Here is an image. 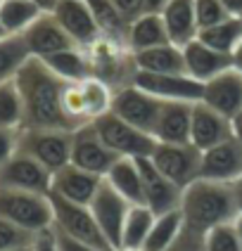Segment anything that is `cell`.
I'll return each mask as SVG.
<instances>
[{
	"instance_id": "8d00e7d4",
	"label": "cell",
	"mask_w": 242,
	"mask_h": 251,
	"mask_svg": "<svg viewBox=\"0 0 242 251\" xmlns=\"http://www.w3.org/2000/svg\"><path fill=\"white\" fill-rule=\"evenodd\" d=\"M33 239H36V235H31L24 227H19V225L0 218V251L28 249V247L33 244Z\"/></svg>"
},
{
	"instance_id": "ffe728a7",
	"label": "cell",
	"mask_w": 242,
	"mask_h": 251,
	"mask_svg": "<svg viewBox=\"0 0 242 251\" xmlns=\"http://www.w3.org/2000/svg\"><path fill=\"white\" fill-rule=\"evenodd\" d=\"M102 182H105V178L74 166V164H67L64 168H59L57 173H53L50 195H57L62 199H67V201H74V204L90 206V201H93V197L98 195Z\"/></svg>"
},
{
	"instance_id": "e575fe53",
	"label": "cell",
	"mask_w": 242,
	"mask_h": 251,
	"mask_svg": "<svg viewBox=\"0 0 242 251\" xmlns=\"http://www.w3.org/2000/svg\"><path fill=\"white\" fill-rule=\"evenodd\" d=\"M31 59L24 36H7L0 41V81H10Z\"/></svg>"
},
{
	"instance_id": "603a6c76",
	"label": "cell",
	"mask_w": 242,
	"mask_h": 251,
	"mask_svg": "<svg viewBox=\"0 0 242 251\" xmlns=\"http://www.w3.org/2000/svg\"><path fill=\"white\" fill-rule=\"evenodd\" d=\"M190 121H192V104L164 102L155 126V140L166 142V145H188L190 142Z\"/></svg>"
},
{
	"instance_id": "f546056e",
	"label": "cell",
	"mask_w": 242,
	"mask_h": 251,
	"mask_svg": "<svg viewBox=\"0 0 242 251\" xmlns=\"http://www.w3.org/2000/svg\"><path fill=\"white\" fill-rule=\"evenodd\" d=\"M43 12L36 0H0V22L7 36H22Z\"/></svg>"
},
{
	"instance_id": "83f0119b",
	"label": "cell",
	"mask_w": 242,
	"mask_h": 251,
	"mask_svg": "<svg viewBox=\"0 0 242 251\" xmlns=\"http://www.w3.org/2000/svg\"><path fill=\"white\" fill-rule=\"evenodd\" d=\"M155 213L145 204H133L124 223V232H121V244L119 251H142L145 242L150 237V230L155 225Z\"/></svg>"
},
{
	"instance_id": "4fadbf2b",
	"label": "cell",
	"mask_w": 242,
	"mask_h": 251,
	"mask_svg": "<svg viewBox=\"0 0 242 251\" xmlns=\"http://www.w3.org/2000/svg\"><path fill=\"white\" fill-rule=\"evenodd\" d=\"M131 206L133 204L126 201L107 180L100 185L98 195L93 197V201H90V211H93L102 235L107 237V242L112 244L114 251H119L124 223H126V216H128V211H131Z\"/></svg>"
},
{
	"instance_id": "7dc6e473",
	"label": "cell",
	"mask_w": 242,
	"mask_h": 251,
	"mask_svg": "<svg viewBox=\"0 0 242 251\" xmlns=\"http://www.w3.org/2000/svg\"><path fill=\"white\" fill-rule=\"evenodd\" d=\"M233 135L238 140H242V109L233 116Z\"/></svg>"
},
{
	"instance_id": "681fc988",
	"label": "cell",
	"mask_w": 242,
	"mask_h": 251,
	"mask_svg": "<svg viewBox=\"0 0 242 251\" xmlns=\"http://www.w3.org/2000/svg\"><path fill=\"white\" fill-rule=\"evenodd\" d=\"M36 2L41 5L43 10H48V12H50V10L55 7V5H57V2H59V0H36Z\"/></svg>"
},
{
	"instance_id": "d590c367",
	"label": "cell",
	"mask_w": 242,
	"mask_h": 251,
	"mask_svg": "<svg viewBox=\"0 0 242 251\" xmlns=\"http://www.w3.org/2000/svg\"><path fill=\"white\" fill-rule=\"evenodd\" d=\"M204 251H242L235 221L207 230L204 232Z\"/></svg>"
},
{
	"instance_id": "f5cc1de1",
	"label": "cell",
	"mask_w": 242,
	"mask_h": 251,
	"mask_svg": "<svg viewBox=\"0 0 242 251\" xmlns=\"http://www.w3.org/2000/svg\"><path fill=\"white\" fill-rule=\"evenodd\" d=\"M28 249H31V247H28ZM28 249H19V251H28Z\"/></svg>"
},
{
	"instance_id": "44dd1931",
	"label": "cell",
	"mask_w": 242,
	"mask_h": 251,
	"mask_svg": "<svg viewBox=\"0 0 242 251\" xmlns=\"http://www.w3.org/2000/svg\"><path fill=\"white\" fill-rule=\"evenodd\" d=\"M202 102L233 121V116L242 109V71L230 67L216 78L207 81Z\"/></svg>"
},
{
	"instance_id": "db71d44e",
	"label": "cell",
	"mask_w": 242,
	"mask_h": 251,
	"mask_svg": "<svg viewBox=\"0 0 242 251\" xmlns=\"http://www.w3.org/2000/svg\"><path fill=\"white\" fill-rule=\"evenodd\" d=\"M240 22H242V14H240Z\"/></svg>"
},
{
	"instance_id": "f6af8a7d",
	"label": "cell",
	"mask_w": 242,
	"mask_h": 251,
	"mask_svg": "<svg viewBox=\"0 0 242 251\" xmlns=\"http://www.w3.org/2000/svg\"><path fill=\"white\" fill-rule=\"evenodd\" d=\"M169 2H171V0H145L147 12H152V14H161V12H164V7H166Z\"/></svg>"
},
{
	"instance_id": "f1b7e54d",
	"label": "cell",
	"mask_w": 242,
	"mask_h": 251,
	"mask_svg": "<svg viewBox=\"0 0 242 251\" xmlns=\"http://www.w3.org/2000/svg\"><path fill=\"white\" fill-rule=\"evenodd\" d=\"M43 62H45L48 69L53 71L55 76H59L64 83H76V81L90 78V62H88L85 50L79 48V45L45 57Z\"/></svg>"
},
{
	"instance_id": "bcb514c9",
	"label": "cell",
	"mask_w": 242,
	"mask_h": 251,
	"mask_svg": "<svg viewBox=\"0 0 242 251\" xmlns=\"http://www.w3.org/2000/svg\"><path fill=\"white\" fill-rule=\"evenodd\" d=\"M226 5V10L230 17H240L242 14V0H221Z\"/></svg>"
},
{
	"instance_id": "4dcf8cb0",
	"label": "cell",
	"mask_w": 242,
	"mask_h": 251,
	"mask_svg": "<svg viewBox=\"0 0 242 251\" xmlns=\"http://www.w3.org/2000/svg\"><path fill=\"white\" fill-rule=\"evenodd\" d=\"M197 41H202L204 45H209L214 50L223 52V55H230L235 52V48L240 45L242 41V22L240 17H228L226 22L221 24H214L209 28H202L197 33Z\"/></svg>"
},
{
	"instance_id": "2e32d148",
	"label": "cell",
	"mask_w": 242,
	"mask_h": 251,
	"mask_svg": "<svg viewBox=\"0 0 242 251\" xmlns=\"http://www.w3.org/2000/svg\"><path fill=\"white\" fill-rule=\"evenodd\" d=\"M199 178L214 182H228V185L242 178V140L233 135L226 142L202 152Z\"/></svg>"
},
{
	"instance_id": "d4e9b609",
	"label": "cell",
	"mask_w": 242,
	"mask_h": 251,
	"mask_svg": "<svg viewBox=\"0 0 242 251\" xmlns=\"http://www.w3.org/2000/svg\"><path fill=\"white\" fill-rule=\"evenodd\" d=\"M135 57V67L138 71H147V74H173V76H188L185 69V55L183 48L166 43L152 50H142V52H133Z\"/></svg>"
},
{
	"instance_id": "6da1fadb",
	"label": "cell",
	"mask_w": 242,
	"mask_h": 251,
	"mask_svg": "<svg viewBox=\"0 0 242 251\" xmlns=\"http://www.w3.org/2000/svg\"><path fill=\"white\" fill-rule=\"evenodd\" d=\"M24 102V128L33 130H74L62 109L64 81L48 69V64L31 57L14 76Z\"/></svg>"
},
{
	"instance_id": "5b68a950",
	"label": "cell",
	"mask_w": 242,
	"mask_h": 251,
	"mask_svg": "<svg viewBox=\"0 0 242 251\" xmlns=\"http://www.w3.org/2000/svg\"><path fill=\"white\" fill-rule=\"evenodd\" d=\"M0 218L24 227L31 235L48 232L53 230V223H55L50 195L0 187Z\"/></svg>"
},
{
	"instance_id": "ac0fdd59",
	"label": "cell",
	"mask_w": 242,
	"mask_h": 251,
	"mask_svg": "<svg viewBox=\"0 0 242 251\" xmlns=\"http://www.w3.org/2000/svg\"><path fill=\"white\" fill-rule=\"evenodd\" d=\"M50 12L79 48H88L102 36L85 0H59Z\"/></svg>"
},
{
	"instance_id": "30bf717a",
	"label": "cell",
	"mask_w": 242,
	"mask_h": 251,
	"mask_svg": "<svg viewBox=\"0 0 242 251\" xmlns=\"http://www.w3.org/2000/svg\"><path fill=\"white\" fill-rule=\"evenodd\" d=\"M161 107H164L161 100H157L155 95L140 90L135 83L116 90L112 102V112L119 119H124L131 126H135L138 130L150 133L152 138H155V126L159 114H161Z\"/></svg>"
},
{
	"instance_id": "7402d4cb",
	"label": "cell",
	"mask_w": 242,
	"mask_h": 251,
	"mask_svg": "<svg viewBox=\"0 0 242 251\" xmlns=\"http://www.w3.org/2000/svg\"><path fill=\"white\" fill-rule=\"evenodd\" d=\"M183 55H185L188 76H192L199 83H207V81H212L218 74H223L226 69L233 67V57L223 55V52L214 50L209 45H204V43L197 41V38L185 45Z\"/></svg>"
},
{
	"instance_id": "d6986e66",
	"label": "cell",
	"mask_w": 242,
	"mask_h": 251,
	"mask_svg": "<svg viewBox=\"0 0 242 251\" xmlns=\"http://www.w3.org/2000/svg\"><path fill=\"white\" fill-rule=\"evenodd\" d=\"M228 138H233V121L212 107H207L204 102H195L192 121H190V142L197 150L207 152L216 145L226 142Z\"/></svg>"
},
{
	"instance_id": "3957f363",
	"label": "cell",
	"mask_w": 242,
	"mask_h": 251,
	"mask_svg": "<svg viewBox=\"0 0 242 251\" xmlns=\"http://www.w3.org/2000/svg\"><path fill=\"white\" fill-rule=\"evenodd\" d=\"M83 50L90 62V78L107 83L114 93L126 85H133L138 67H135V57L126 43L100 36L93 45H88Z\"/></svg>"
},
{
	"instance_id": "c3c4849f",
	"label": "cell",
	"mask_w": 242,
	"mask_h": 251,
	"mask_svg": "<svg viewBox=\"0 0 242 251\" xmlns=\"http://www.w3.org/2000/svg\"><path fill=\"white\" fill-rule=\"evenodd\" d=\"M233 67L238 71H242V41H240V45L235 48V52H233Z\"/></svg>"
},
{
	"instance_id": "f907efd6",
	"label": "cell",
	"mask_w": 242,
	"mask_h": 251,
	"mask_svg": "<svg viewBox=\"0 0 242 251\" xmlns=\"http://www.w3.org/2000/svg\"><path fill=\"white\" fill-rule=\"evenodd\" d=\"M235 230H238V237H240V244H242V216L235 218Z\"/></svg>"
},
{
	"instance_id": "60d3db41",
	"label": "cell",
	"mask_w": 242,
	"mask_h": 251,
	"mask_svg": "<svg viewBox=\"0 0 242 251\" xmlns=\"http://www.w3.org/2000/svg\"><path fill=\"white\" fill-rule=\"evenodd\" d=\"M112 5L119 10V14L126 19L128 24H133L135 19H140L142 14H147L145 0H112Z\"/></svg>"
},
{
	"instance_id": "f35d334b",
	"label": "cell",
	"mask_w": 242,
	"mask_h": 251,
	"mask_svg": "<svg viewBox=\"0 0 242 251\" xmlns=\"http://www.w3.org/2000/svg\"><path fill=\"white\" fill-rule=\"evenodd\" d=\"M166 251H204V235L197 232V230H190L185 225L181 237L176 239Z\"/></svg>"
},
{
	"instance_id": "74e56055",
	"label": "cell",
	"mask_w": 242,
	"mask_h": 251,
	"mask_svg": "<svg viewBox=\"0 0 242 251\" xmlns=\"http://www.w3.org/2000/svg\"><path fill=\"white\" fill-rule=\"evenodd\" d=\"M192 7H195V19H197L199 31L214 26V24H221L230 17L221 0H192Z\"/></svg>"
},
{
	"instance_id": "d6a6232c",
	"label": "cell",
	"mask_w": 242,
	"mask_h": 251,
	"mask_svg": "<svg viewBox=\"0 0 242 251\" xmlns=\"http://www.w3.org/2000/svg\"><path fill=\"white\" fill-rule=\"evenodd\" d=\"M183 227H185V221H183L181 209L157 216L155 225H152V230H150V237L145 242V249L142 251H166L176 239L181 237Z\"/></svg>"
},
{
	"instance_id": "52a82bcc",
	"label": "cell",
	"mask_w": 242,
	"mask_h": 251,
	"mask_svg": "<svg viewBox=\"0 0 242 251\" xmlns=\"http://www.w3.org/2000/svg\"><path fill=\"white\" fill-rule=\"evenodd\" d=\"M50 201H53V213H55V223H53V230L67 235L71 239H79V242H85L90 247H98V249L105 251H114L112 244L107 242V237L102 235L98 221L93 216L90 206L85 204H74V201H67L62 197L50 195Z\"/></svg>"
},
{
	"instance_id": "e0dca14e",
	"label": "cell",
	"mask_w": 242,
	"mask_h": 251,
	"mask_svg": "<svg viewBox=\"0 0 242 251\" xmlns=\"http://www.w3.org/2000/svg\"><path fill=\"white\" fill-rule=\"evenodd\" d=\"M22 36H24V43H27L31 57H38V59L76 48V43L69 38V33L62 28V24L55 19L53 12H43Z\"/></svg>"
},
{
	"instance_id": "cb8c5ba5",
	"label": "cell",
	"mask_w": 242,
	"mask_h": 251,
	"mask_svg": "<svg viewBox=\"0 0 242 251\" xmlns=\"http://www.w3.org/2000/svg\"><path fill=\"white\" fill-rule=\"evenodd\" d=\"M164 26L169 33V41L178 48H185L188 43H192L197 38L199 26L195 19V7L192 0H171L169 5L161 12Z\"/></svg>"
},
{
	"instance_id": "484cf974",
	"label": "cell",
	"mask_w": 242,
	"mask_h": 251,
	"mask_svg": "<svg viewBox=\"0 0 242 251\" xmlns=\"http://www.w3.org/2000/svg\"><path fill=\"white\" fill-rule=\"evenodd\" d=\"M166 43H171V41H169V33H166V26H164L161 14L147 12L128 26L126 45L131 48V52L152 50V48L166 45Z\"/></svg>"
},
{
	"instance_id": "7c38bea8",
	"label": "cell",
	"mask_w": 242,
	"mask_h": 251,
	"mask_svg": "<svg viewBox=\"0 0 242 251\" xmlns=\"http://www.w3.org/2000/svg\"><path fill=\"white\" fill-rule=\"evenodd\" d=\"M116 161L119 156L102 142L93 124L74 130V140H71V164L74 166L105 178Z\"/></svg>"
},
{
	"instance_id": "836d02e7",
	"label": "cell",
	"mask_w": 242,
	"mask_h": 251,
	"mask_svg": "<svg viewBox=\"0 0 242 251\" xmlns=\"http://www.w3.org/2000/svg\"><path fill=\"white\" fill-rule=\"evenodd\" d=\"M0 126L2 128H24V102L17 81H0Z\"/></svg>"
},
{
	"instance_id": "7bdbcfd3",
	"label": "cell",
	"mask_w": 242,
	"mask_h": 251,
	"mask_svg": "<svg viewBox=\"0 0 242 251\" xmlns=\"http://www.w3.org/2000/svg\"><path fill=\"white\" fill-rule=\"evenodd\" d=\"M28 251H57L55 232H53V230H48V232L36 235V239H33V244H31V249Z\"/></svg>"
},
{
	"instance_id": "816d5d0a",
	"label": "cell",
	"mask_w": 242,
	"mask_h": 251,
	"mask_svg": "<svg viewBox=\"0 0 242 251\" xmlns=\"http://www.w3.org/2000/svg\"><path fill=\"white\" fill-rule=\"evenodd\" d=\"M2 38H7V31H5V26H2V22H0V41Z\"/></svg>"
},
{
	"instance_id": "8fae6325",
	"label": "cell",
	"mask_w": 242,
	"mask_h": 251,
	"mask_svg": "<svg viewBox=\"0 0 242 251\" xmlns=\"http://www.w3.org/2000/svg\"><path fill=\"white\" fill-rule=\"evenodd\" d=\"M133 83L140 90L155 95L161 102H188L195 104L202 102L204 95V83L195 81L192 76H173V74H147V71H138Z\"/></svg>"
},
{
	"instance_id": "9c48e42d",
	"label": "cell",
	"mask_w": 242,
	"mask_h": 251,
	"mask_svg": "<svg viewBox=\"0 0 242 251\" xmlns=\"http://www.w3.org/2000/svg\"><path fill=\"white\" fill-rule=\"evenodd\" d=\"M150 159L181 190H185L188 185L199 180V173H202V150H197L192 142H188V145L157 142L155 152H152Z\"/></svg>"
},
{
	"instance_id": "277c9868",
	"label": "cell",
	"mask_w": 242,
	"mask_h": 251,
	"mask_svg": "<svg viewBox=\"0 0 242 251\" xmlns=\"http://www.w3.org/2000/svg\"><path fill=\"white\" fill-rule=\"evenodd\" d=\"M114 90L98 78H83L76 83H67L62 93V109L71 128H83L95 124L100 116L112 112Z\"/></svg>"
},
{
	"instance_id": "8992f818",
	"label": "cell",
	"mask_w": 242,
	"mask_h": 251,
	"mask_svg": "<svg viewBox=\"0 0 242 251\" xmlns=\"http://www.w3.org/2000/svg\"><path fill=\"white\" fill-rule=\"evenodd\" d=\"M93 126H95L98 135L102 138V142L119 159H145V156H152L157 147V140L150 133L138 130L135 126L126 124L114 112H107L105 116H100Z\"/></svg>"
},
{
	"instance_id": "1f68e13d",
	"label": "cell",
	"mask_w": 242,
	"mask_h": 251,
	"mask_svg": "<svg viewBox=\"0 0 242 251\" xmlns=\"http://www.w3.org/2000/svg\"><path fill=\"white\" fill-rule=\"evenodd\" d=\"M85 2H88L90 12H93L95 22H98L100 33H102L105 38L126 43L128 26H131V24L119 14V10L112 5V0H85Z\"/></svg>"
},
{
	"instance_id": "b9f144b4",
	"label": "cell",
	"mask_w": 242,
	"mask_h": 251,
	"mask_svg": "<svg viewBox=\"0 0 242 251\" xmlns=\"http://www.w3.org/2000/svg\"><path fill=\"white\" fill-rule=\"evenodd\" d=\"M55 232V239H57V251H105V249H98V247H90V244H85V242H79V239H71L67 235H62V232Z\"/></svg>"
},
{
	"instance_id": "ba28073f",
	"label": "cell",
	"mask_w": 242,
	"mask_h": 251,
	"mask_svg": "<svg viewBox=\"0 0 242 251\" xmlns=\"http://www.w3.org/2000/svg\"><path fill=\"white\" fill-rule=\"evenodd\" d=\"M71 140L74 130H19V152L28 154L50 173L71 164Z\"/></svg>"
},
{
	"instance_id": "4316f807",
	"label": "cell",
	"mask_w": 242,
	"mask_h": 251,
	"mask_svg": "<svg viewBox=\"0 0 242 251\" xmlns=\"http://www.w3.org/2000/svg\"><path fill=\"white\" fill-rule=\"evenodd\" d=\"M105 180L109 182L126 201H131V204H145L142 176H140L138 159H119L112 166V171L105 176Z\"/></svg>"
},
{
	"instance_id": "5bb4252c",
	"label": "cell",
	"mask_w": 242,
	"mask_h": 251,
	"mask_svg": "<svg viewBox=\"0 0 242 251\" xmlns=\"http://www.w3.org/2000/svg\"><path fill=\"white\" fill-rule=\"evenodd\" d=\"M0 187L7 190H22V192H38V195H50L53 187V173L45 166H41L36 159L28 154L19 152L0 168Z\"/></svg>"
},
{
	"instance_id": "7a4b0ae2",
	"label": "cell",
	"mask_w": 242,
	"mask_h": 251,
	"mask_svg": "<svg viewBox=\"0 0 242 251\" xmlns=\"http://www.w3.org/2000/svg\"><path fill=\"white\" fill-rule=\"evenodd\" d=\"M181 213H183L185 225L202 235L216 225L233 223L238 218L233 187L228 182H214L199 178L183 190Z\"/></svg>"
},
{
	"instance_id": "ab89813d",
	"label": "cell",
	"mask_w": 242,
	"mask_h": 251,
	"mask_svg": "<svg viewBox=\"0 0 242 251\" xmlns=\"http://www.w3.org/2000/svg\"><path fill=\"white\" fill-rule=\"evenodd\" d=\"M19 150V130L0 126V168L5 166Z\"/></svg>"
},
{
	"instance_id": "9a60e30c",
	"label": "cell",
	"mask_w": 242,
	"mask_h": 251,
	"mask_svg": "<svg viewBox=\"0 0 242 251\" xmlns=\"http://www.w3.org/2000/svg\"><path fill=\"white\" fill-rule=\"evenodd\" d=\"M138 166H140V176H142V197H145V206H150V211L155 216L161 213H171V211L181 209V199H183V190L159 171L152 164L150 156L138 159Z\"/></svg>"
},
{
	"instance_id": "ee69618b",
	"label": "cell",
	"mask_w": 242,
	"mask_h": 251,
	"mask_svg": "<svg viewBox=\"0 0 242 251\" xmlns=\"http://www.w3.org/2000/svg\"><path fill=\"white\" fill-rule=\"evenodd\" d=\"M230 187H233V199H235V206H238V216H242V178L230 182Z\"/></svg>"
}]
</instances>
